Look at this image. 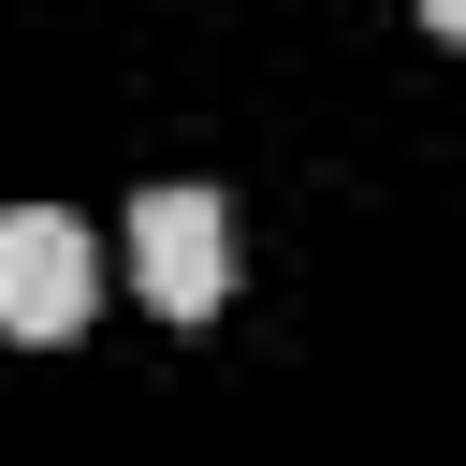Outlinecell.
<instances>
[{
    "mask_svg": "<svg viewBox=\"0 0 466 466\" xmlns=\"http://www.w3.org/2000/svg\"><path fill=\"white\" fill-rule=\"evenodd\" d=\"M102 306V248L58 204H0V335H73Z\"/></svg>",
    "mask_w": 466,
    "mask_h": 466,
    "instance_id": "1",
    "label": "cell"
},
{
    "mask_svg": "<svg viewBox=\"0 0 466 466\" xmlns=\"http://www.w3.org/2000/svg\"><path fill=\"white\" fill-rule=\"evenodd\" d=\"M131 277H146L160 320H204L233 291V204L218 189H146L131 204Z\"/></svg>",
    "mask_w": 466,
    "mask_h": 466,
    "instance_id": "2",
    "label": "cell"
},
{
    "mask_svg": "<svg viewBox=\"0 0 466 466\" xmlns=\"http://www.w3.org/2000/svg\"><path fill=\"white\" fill-rule=\"evenodd\" d=\"M422 29H451V44H466V0H422Z\"/></svg>",
    "mask_w": 466,
    "mask_h": 466,
    "instance_id": "3",
    "label": "cell"
}]
</instances>
